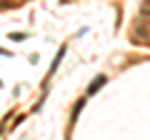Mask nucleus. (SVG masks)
Instances as JSON below:
<instances>
[{"mask_svg": "<svg viewBox=\"0 0 150 140\" xmlns=\"http://www.w3.org/2000/svg\"><path fill=\"white\" fill-rule=\"evenodd\" d=\"M103 85H105V75H98V78H95V83H93V85L88 88V95H93L95 90H100Z\"/></svg>", "mask_w": 150, "mask_h": 140, "instance_id": "f257e3e1", "label": "nucleus"}, {"mask_svg": "<svg viewBox=\"0 0 150 140\" xmlns=\"http://www.w3.org/2000/svg\"><path fill=\"white\" fill-rule=\"evenodd\" d=\"M143 13H150V0H145V3H143Z\"/></svg>", "mask_w": 150, "mask_h": 140, "instance_id": "f03ea898", "label": "nucleus"}]
</instances>
